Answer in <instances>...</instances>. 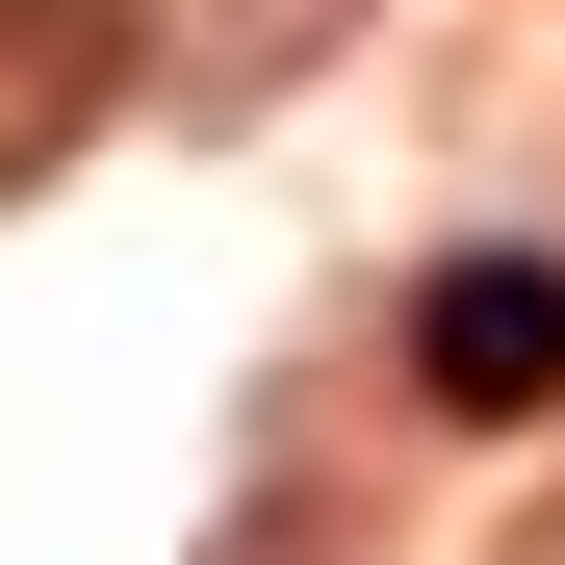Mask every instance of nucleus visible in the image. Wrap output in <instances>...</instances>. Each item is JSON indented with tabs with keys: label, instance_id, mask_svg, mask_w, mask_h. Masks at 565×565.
I'll list each match as a JSON object with an SVG mask.
<instances>
[{
	"label": "nucleus",
	"instance_id": "nucleus-1",
	"mask_svg": "<svg viewBox=\"0 0 565 565\" xmlns=\"http://www.w3.org/2000/svg\"><path fill=\"white\" fill-rule=\"evenodd\" d=\"M412 386H437L462 437H540V412H565V257H437V282H412Z\"/></svg>",
	"mask_w": 565,
	"mask_h": 565
},
{
	"label": "nucleus",
	"instance_id": "nucleus-2",
	"mask_svg": "<svg viewBox=\"0 0 565 565\" xmlns=\"http://www.w3.org/2000/svg\"><path fill=\"white\" fill-rule=\"evenodd\" d=\"M334 26H360V0H129V104H180V129H257V104H282Z\"/></svg>",
	"mask_w": 565,
	"mask_h": 565
},
{
	"label": "nucleus",
	"instance_id": "nucleus-4",
	"mask_svg": "<svg viewBox=\"0 0 565 565\" xmlns=\"http://www.w3.org/2000/svg\"><path fill=\"white\" fill-rule=\"evenodd\" d=\"M206 565H334V514H232V540H206Z\"/></svg>",
	"mask_w": 565,
	"mask_h": 565
},
{
	"label": "nucleus",
	"instance_id": "nucleus-3",
	"mask_svg": "<svg viewBox=\"0 0 565 565\" xmlns=\"http://www.w3.org/2000/svg\"><path fill=\"white\" fill-rule=\"evenodd\" d=\"M129 104V0H0V180H52Z\"/></svg>",
	"mask_w": 565,
	"mask_h": 565
}]
</instances>
